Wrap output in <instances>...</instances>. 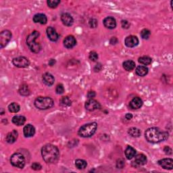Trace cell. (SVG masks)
Listing matches in <instances>:
<instances>
[{"label": "cell", "mask_w": 173, "mask_h": 173, "mask_svg": "<svg viewBox=\"0 0 173 173\" xmlns=\"http://www.w3.org/2000/svg\"><path fill=\"white\" fill-rule=\"evenodd\" d=\"M89 24L91 28H96L98 24V22L96 18H91L89 21Z\"/></svg>", "instance_id": "cell-36"}, {"label": "cell", "mask_w": 173, "mask_h": 173, "mask_svg": "<svg viewBox=\"0 0 173 173\" xmlns=\"http://www.w3.org/2000/svg\"><path fill=\"white\" fill-rule=\"evenodd\" d=\"M128 133L132 137L137 138V137H140V135L141 134V132L139 129V128H135V127H132V128H130L128 130Z\"/></svg>", "instance_id": "cell-26"}, {"label": "cell", "mask_w": 173, "mask_h": 173, "mask_svg": "<svg viewBox=\"0 0 173 173\" xmlns=\"http://www.w3.org/2000/svg\"><path fill=\"white\" fill-rule=\"evenodd\" d=\"M85 106L86 110H89V111H91V112L94 111V110H96L99 109L100 108H101V105H100V103L93 99H88L86 102Z\"/></svg>", "instance_id": "cell-10"}, {"label": "cell", "mask_w": 173, "mask_h": 173, "mask_svg": "<svg viewBox=\"0 0 173 173\" xmlns=\"http://www.w3.org/2000/svg\"><path fill=\"white\" fill-rule=\"evenodd\" d=\"M12 63L16 67L18 68H27L30 65L29 59L24 56H20V57L14 58Z\"/></svg>", "instance_id": "cell-8"}, {"label": "cell", "mask_w": 173, "mask_h": 173, "mask_svg": "<svg viewBox=\"0 0 173 173\" xmlns=\"http://www.w3.org/2000/svg\"><path fill=\"white\" fill-rule=\"evenodd\" d=\"M43 82V83L46 85L47 86H52V85L54 83L55 78L53 77V75L52 74L49 73V72H46V73L44 74L43 75L42 77Z\"/></svg>", "instance_id": "cell-18"}, {"label": "cell", "mask_w": 173, "mask_h": 173, "mask_svg": "<svg viewBox=\"0 0 173 173\" xmlns=\"http://www.w3.org/2000/svg\"><path fill=\"white\" fill-rule=\"evenodd\" d=\"M147 163V157L143 153H139L135 156V158L132 162V166L135 168L143 166Z\"/></svg>", "instance_id": "cell-9"}, {"label": "cell", "mask_w": 173, "mask_h": 173, "mask_svg": "<svg viewBox=\"0 0 173 173\" xmlns=\"http://www.w3.org/2000/svg\"><path fill=\"white\" fill-rule=\"evenodd\" d=\"M49 65L50 66V67H52V66L56 64V60L54 59H51L49 61Z\"/></svg>", "instance_id": "cell-45"}, {"label": "cell", "mask_w": 173, "mask_h": 173, "mask_svg": "<svg viewBox=\"0 0 173 173\" xmlns=\"http://www.w3.org/2000/svg\"><path fill=\"white\" fill-rule=\"evenodd\" d=\"M12 39V33L8 30H4L0 33V47L4 48Z\"/></svg>", "instance_id": "cell-7"}, {"label": "cell", "mask_w": 173, "mask_h": 173, "mask_svg": "<svg viewBox=\"0 0 173 173\" xmlns=\"http://www.w3.org/2000/svg\"><path fill=\"white\" fill-rule=\"evenodd\" d=\"M71 103H72V101L68 96L62 97L60 100H59V104H60L62 106L64 107L70 106L71 105Z\"/></svg>", "instance_id": "cell-30"}, {"label": "cell", "mask_w": 173, "mask_h": 173, "mask_svg": "<svg viewBox=\"0 0 173 173\" xmlns=\"http://www.w3.org/2000/svg\"><path fill=\"white\" fill-rule=\"evenodd\" d=\"M124 166V161L122 159L118 160L116 163V166H117L118 168H122Z\"/></svg>", "instance_id": "cell-39"}, {"label": "cell", "mask_w": 173, "mask_h": 173, "mask_svg": "<svg viewBox=\"0 0 173 173\" xmlns=\"http://www.w3.org/2000/svg\"><path fill=\"white\" fill-rule=\"evenodd\" d=\"M158 164L166 170H172L173 168V160L172 158H164L158 162Z\"/></svg>", "instance_id": "cell-11"}, {"label": "cell", "mask_w": 173, "mask_h": 173, "mask_svg": "<svg viewBox=\"0 0 173 173\" xmlns=\"http://www.w3.org/2000/svg\"><path fill=\"white\" fill-rule=\"evenodd\" d=\"M61 20L65 26L70 27L74 23V19L72 16L68 13H63L61 15Z\"/></svg>", "instance_id": "cell-15"}, {"label": "cell", "mask_w": 173, "mask_h": 173, "mask_svg": "<svg viewBox=\"0 0 173 173\" xmlns=\"http://www.w3.org/2000/svg\"><path fill=\"white\" fill-rule=\"evenodd\" d=\"M56 92L57 93V94H59V95L64 92V87L62 84H58V85L56 86Z\"/></svg>", "instance_id": "cell-35"}, {"label": "cell", "mask_w": 173, "mask_h": 173, "mask_svg": "<svg viewBox=\"0 0 173 173\" xmlns=\"http://www.w3.org/2000/svg\"><path fill=\"white\" fill-rule=\"evenodd\" d=\"M97 124L96 122H90L82 126L78 131V135L81 137L88 138L93 136L96 132Z\"/></svg>", "instance_id": "cell-4"}, {"label": "cell", "mask_w": 173, "mask_h": 173, "mask_svg": "<svg viewBox=\"0 0 173 173\" xmlns=\"http://www.w3.org/2000/svg\"><path fill=\"white\" fill-rule=\"evenodd\" d=\"M12 121L15 125L22 126L25 123V122H26V118H25L24 116L16 115L14 116V117L12 118Z\"/></svg>", "instance_id": "cell-22"}, {"label": "cell", "mask_w": 173, "mask_h": 173, "mask_svg": "<svg viewBox=\"0 0 173 173\" xmlns=\"http://www.w3.org/2000/svg\"><path fill=\"white\" fill-rule=\"evenodd\" d=\"M148 68L146 66H139L136 68L135 70V73L137 76L139 77H144L148 73Z\"/></svg>", "instance_id": "cell-24"}, {"label": "cell", "mask_w": 173, "mask_h": 173, "mask_svg": "<svg viewBox=\"0 0 173 173\" xmlns=\"http://www.w3.org/2000/svg\"><path fill=\"white\" fill-rule=\"evenodd\" d=\"M164 152L166 154V155H171L172 154V149L168 146H166L164 148Z\"/></svg>", "instance_id": "cell-41"}, {"label": "cell", "mask_w": 173, "mask_h": 173, "mask_svg": "<svg viewBox=\"0 0 173 173\" xmlns=\"http://www.w3.org/2000/svg\"><path fill=\"white\" fill-rule=\"evenodd\" d=\"M136 153L137 152L136 150H135V149H134L133 147H131L130 146H127L124 152L125 156L127 157V158L128 160H131L132 158H134L135 155H136Z\"/></svg>", "instance_id": "cell-23"}, {"label": "cell", "mask_w": 173, "mask_h": 173, "mask_svg": "<svg viewBox=\"0 0 173 173\" xmlns=\"http://www.w3.org/2000/svg\"><path fill=\"white\" fill-rule=\"evenodd\" d=\"M18 92H19L20 95L23 96H27L30 94V90L29 89V87L27 85H23L20 86Z\"/></svg>", "instance_id": "cell-29"}, {"label": "cell", "mask_w": 173, "mask_h": 173, "mask_svg": "<svg viewBox=\"0 0 173 173\" xmlns=\"http://www.w3.org/2000/svg\"><path fill=\"white\" fill-rule=\"evenodd\" d=\"M124 43L128 48H134L139 44V39L136 36L130 35L125 39Z\"/></svg>", "instance_id": "cell-13"}, {"label": "cell", "mask_w": 173, "mask_h": 173, "mask_svg": "<svg viewBox=\"0 0 173 173\" xmlns=\"http://www.w3.org/2000/svg\"><path fill=\"white\" fill-rule=\"evenodd\" d=\"M150 35H151V32L148 29H145L141 31V37H142L143 39H148L150 38Z\"/></svg>", "instance_id": "cell-33"}, {"label": "cell", "mask_w": 173, "mask_h": 173, "mask_svg": "<svg viewBox=\"0 0 173 173\" xmlns=\"http://www.w3.org/2000/svg\"><path fill=\"white\" fill-rule=\"evenodd\" d=\"M169 134L168 132L162 131L159 128H149L145 132L146 140L152 143H158L168 139Z\"/></svg>", "instance_id": "cell-1"}, {"label": "cell", "mask_w": 173, "mask_h": 173, "mask_svg": "<svg viewBox=\"0 0 173 173\" xmlns=\"http://www.w3.org/2000/svg\"><path fill=\"white\" fill-rule=\"evenodd\" d=\"M34 106L39 110H48L54 105V102L49 97H38L34 100Z\"/></svg>", "instance_id": "cell-5"}, {"label": "cell", "mask_w": 173, "mask_h": 173, "mask_svg": "<svg viewBox=\"0 0 173 173\" xmlns=\"http://www.w3.org/2000/svg\"><path fill=\"white\" fill-rule=\"evenodd\" d=\"M125 118L126 119H127V120H131L132 118H133V115H132V114H130V113H128V114H127L125 115Z\"/></svg>", "instance_id": "cell-44"}, {"label": "cell", "mask_w": 173, "mask_h": 173, "mask_svg": "<svg viewBox=\"0 0 173 173\" xmlns=\"http://www.w3.org/2000/svg\"><path fill=\"white\" fill-rule=\"evenodd\" d=\"M18 137V131L16 130H13L6 135L5 141H6V142L8 143H10V144L13 143L17 140Z\"/></svg>", "instance_id": "cell-21"}, {"label": "cell", "mask_w": 173, "mask_h": 173, "mask_svg": "<svg viewBox=\"0 0 173 173\" xmlns=\"http://www.w3.org/2000/svg\"><path fill=\"white\" fill-rule=\"evenodd\" d=\"M105 27L108 29H114L116 27V21L114 18L108 16L106 17L103 21Z\"/></svg>", "instance_id": "cell-16"}, {"label": "cell", "mask_w": 173, "mask_h": 173, "mask_svg": "<svg viewBox=\"0 0 173 173\" xmlns=\"http://www.w3.org/2000/svg\"><path fill=\"white\" fill-rule=\"evenodd\" d=\"M11 164L18 168H23L25 166V158L20 153H15L10 158Z\"/></svg>", "instance_id": "cell-6"}, {"label": "cell", "mask_w": 173, "mask_h": 173, "mask_svg": "<svg viewBox=\"0 0 173 173\" xmlns=\"http://www.w3.org/2000/svg\"><path fill=\"white\" fill-rule=\"evenodd\" d=\"M23 133L25 137H31L35 133V128L32 124H28L24 127Z\"/></svg>", "instance_id": "cell-17"}, {"label": "cell", "mask_w": 173, "mask_h": 173, "mask_svg": "<svg viewBox=\"0 0 173 173\" xmlns=\"http://www.w3.org/2000/svg\"><path fill=\"white\" fill-rule=\"evenodd\" d=\"M152 58L149 56H142L138 59V62H139L140 64L146 65V67L147 65H150L151 63H152Z\"/></svg>", "instance_id": "cell-31"}, {"label": "cell", "mask_w": 173, "mask_h": 173, "mask_svg": "<svg viewBox=\"0 0 173 173\" xmlns=\"http://www.w3.org/2000/svg\"><path fill=\"white\" fill-rule=\"evenodd\" d=\"M47 4H48V5L49 8H56L60 4V1H59V0H48V1L47 2Z\"/></svg>", "instance_id": "cell-32"}, {"label": "cell", "mask_w": 173, "mask_h": 173, "mask_svg": "<svg viewBox=\"0 0 173 173\" xmlns=\"http://www.w3.org/2000/svg\"><path fill=\"white\" fill-rule=\"evenodd\" d=\"M96 96V92H94V91H89V92L87 93V97H88V99H93V97H95Z\"/></svg>", "instance_id": "cell-40"}, {"label": "cell", "mask_w": 173, "mask_h": 173, "mask_svg": "<svg viewBox=\"0 0 173 173\" xmlns=\"http://www.w3.org/2000/svg\"><path fill=\"white\" fill-rule=\"evenodd\" d=\"M77 40L74 36L68 35L64 40V45L67 49H72L76 45Z\"/></svg>", "instance_id": "cell-14"}, {"label": "cell", "mask_w": 173, "mask_h": 173, "mask_svg": "<svg viewBox=\"0 0 173 173\" xmlns=\"http://www.w3.org/2000/svg\"><path fill=\"white\" fill-rule=\"evenodd\" d=\"M40 36V33L39 31H34L33 32L31 33L27 38V44L29 46L31 51L37 53H39L42 49V47L39 42H37L36 40L39 38Z\"/></svg>", "instance_id": "cell-3"}, {"label": "cell", "mask_w": 173, "mask_h": 173, "mask_svg": "<svg viewBox=\"0 0 173 173\" xmlns=\"http://www.w3.org/2000/svg\"><path fill=\"white\" fill-rule=\"evenodd\" d=\"M123 68L125 70L128 72H131L135 68V62L133 60H127L123 62Z\"/></svg>", "instance_id": "cell-25"}, {"label": "cell", "mask_w": 173, "mask_h": 173, "mask_svg": "<svg viewBox=\"0 0 173 173\" xmlns=\"http://www.w3.org/2000/svg\"><path fill=\"white\" fill-rule=\"evenodd\" d=\"M89 58L92 62H96L98 59V54L96 52H92L89 53Z\"/></svg>", "instance_id": "cell-34"}, {"label": "cell", "mask_w": 173, "mask_h": 173, "mask_svg": "<svg viewBox=\"0 0 173 173\" xmlns=\"http://www.w3.org/2000/svg\"><path fill=\"white\" fill-rule=\"evenodd\" d=\"M118 39L116 38V37H112V38L110 39V43L111 45H116V43H118Z\"/></svg>", "instance_id": "cell-42"}, {"label": "cell", "mask_w": 173, "mask_h": 173, "mask_svg": "<svg viewBox=\"0 0 173 173\" xmlns=\"http://www.w3.org/2000/svg\"><path fill=\"white\" fill-rule=\"evenodd\" d=\"M75 166L76 168L78 170H83L87 167V162L84 160L81 159H78L75 161Z\"/></svg>", "instance_id": "cell-27"}, {"label": "cell", "mask_w": 173, "mask_h": 173, "mask_svg": "<svg viewBox=\"0 0 173 173\" xmlns=\"http://www.w3.org/2000/svg\"><path fill=\"white\" fill-rule=\"evenodd\" d=\"M33 21L35 23H39L41 24H45L48 22V18L44 14H37L33 16Z\"/></svg>", "instance_id": "cell-20"}, {"label": "cell", "mask_w": 173, "mask_h": 173, "mask_svg": "<svg viewBox=\"0 0 173 173\" xmlns=\"http://www.w3.org/2000/svg\"><path fill=\"white\" fill-rule=\"evenodd\" d=\"M31 168H32V169L34 170V171H40V170L41 169L42 166L40 164L37 163V162H34L33 164L32 165H31Z\"/></svg>", "instance_id": "cell-38"}, {"label": "cell", "mask_w": 173, "mask_h": 173, "mask_svg": "<svg viewBox=\"0 0 173 173\" xmlns=\"http://www.w3.org/2000/svg\"><path fill=\"white\" fill-rule=\"evenodd\" d=\"M20 107L17 103L13 102L8 106V110L12 113H17L20 111Z\"/></svg>", "instance_id": "cell-28"}, {"label": "cell", "mask_w": 173, "mask_h": 173, "mask_svg": "<svg viewBox=\"0 0 173 173\" xmlns=\"http://www.w3.org/2000/svg\"><path fill=\"white\" fill-rule=\"evenodd\" d=\"M46 33H47V35H48V38L49 39L50 41L55 42L57 41L58 40L59 35L58 33L56 32V31L54 28H53L52 27H48V29L46 30Z\"/></svg>", "instance_id": "cell-12"}, {"label": "cell", "mask_w": 173, "mask_h": 173, "mask_svg": "<svg viewBox=\"0 0 173 173\" xmlns=\"http://www.w3.org/2000/svg\"><path fill=\"white\" fill-rule=\"evenodd\" d=\"M102 68V66L101 64H97L96 65V67H94V70H95L96 72H97V71H99V70H101V69Z\"/></svg>", "instance_id": "cell-43"}, {"label": "cell", "mask_w": 173, "mask_h": 173, "mask_svg": "<svg viewBox=\"0 0 173 173\" xmlns=\"http://www.w3.org/2000/svg\"><path fill=\"white\" fill-rule=\"evenodd\" d=\"M4 114V109H3V108H2V112H1V114H2V115H3V114Z\"/></svg>", "instance_id": "cell-46"}, {"label": "cell", "mask_w": 173, "mask_h": 173, "mask_svg": "<svg viewBox=\"0 0 173 173\" xmlns=\"http://www.w3.org/2000/svg\"><path fill=\"white\" fill-rule=\"evenodd\" d=\"M129 106L133 110H137L141 108V107L143 106V100L140 97H134L129 103Z\"/></svg>", "instance_id": "cell-19"}, {"label": "cell", "mask_w": 173, "mask_h": 173, "mask_svg": "<svg viewBox=\"0 0 173 173\" xmlns=\"http://www.w3.org/2000/svg\"><path fill=\"white\" fill-rule=\"evenodd\" d=\"M121 26L122 28H123V29H129V27H131V24L128 23V21L126 20H123L121 21Z\"/></svg>", "instance_id": "cell-37"}, {"label": "cell", "mask_w": 173, "mask_h": 173, "mask_svg": "<svg viewBox=\"0 0 173 173\" xmlns=\"http://www.w3.org/2000/svg\"><path fill=\"white\" fill-rule=\"evenodd\" d=\"M41 155L45 162L56 163L59 158V152L56 146L52 144H47L41 148Z\"/></svg>", "instance_id": "cell-2"}]
</instances>
